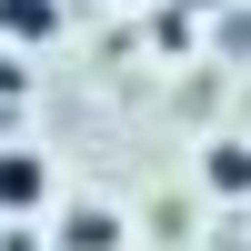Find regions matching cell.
Here are the masks:
<instances>
[{"label": "cell", "instance_id": "cell-1", "mask_svg": "<svg viewBox=\"0 0 251 251\" xmlns=\"http://www.w3.org/2000/svg\"><path fill=\"white\" fill-rule=\"evenodd\" d=\"M30 211H50V161L30 141H0V221H30Z\"/></svg>", "mask_w": 251, "mask_h": 251}, {"label": "cell", "instance_id": "cell-2", "mask_svg": "<svg viewBox=\"0 0 251 251\" xmlns=\"http://www.w3.org/2000/svg\"><path fill=\"white\" fill-rule=\"evenodd\" d=\"M201 191L211 201H251V141H201Z\"/></svg>", "mask_w": 251, "mask_h": 251}, {"label": "cell", "instance_id": "cell-3", "mask_svg": "<svg viewBox=\"0 0 251 251\" xmlns=\"http://www.w3.org/2000/svg\"><path fill=\"white\" fill-rule=\"evenodd\" d=\"M60 251H121V211H111V201L60 211Z\"/></svg>", "mask_w": 251, "mask_h": 251}, {"label": "cell", "instance_id": "cell-4", "mask_svg": "<svg viewBox=\"0 0 251 251\" xmlns=\"http://www.w3.org/2000/svg\"><path fill=\"white\" fill-rule=\"evenodd\" d=\"M0 40H20V50L60 40V0H0Z\"/></svg>", "mask_w": 251, "mask_h": 251}]
</instances>
